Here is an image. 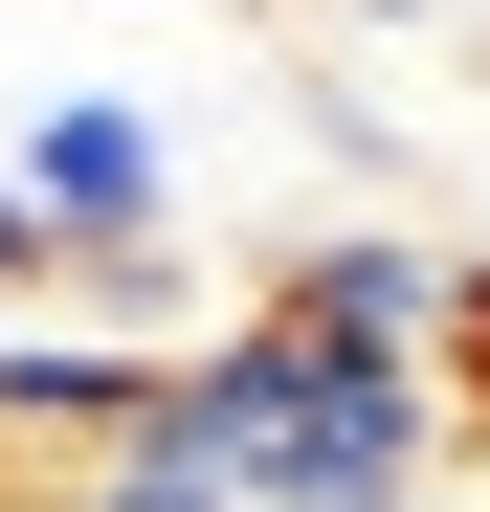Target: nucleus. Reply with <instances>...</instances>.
Listing matches in <instances>:
<instances>
[{"label":"nucleus","mask_w":490,"mask_h":512,"mask_svg":"<svg viewBox=\"0 0 490 512\" xmlns=\"http://www.w3.org/2000/svg\"><path fill=\"white\" fill-rule=\"evenodd\" d=\"M0 201L45 223V268L179 245V112H156V90H45L23 134H0Z\"/></svg>","instance_id":"obj_1"},{"label":"nucleus","mask_w":490,"mask_h":512,"mask_svg":"<svg viewBox=\"0 0 490 512\" xmlns=\"http://www.w3.org/2000/svg\"><path fill=\"white\" fill-rule=\"evenodd\" d=\"M468 290H490V268H468L446 223H312V245H290L245 312H290V334H335V357H424V379H446Z\"/></svg>","instance_id":"obj_2"},{"label":"nucleus","mask_w":490,"mask_h":512,"mask_svg":"<svg viewBox=\"0 0 490 512\" xmlns=\"http://www.w3.org/2000/svg\"><path fill=\"white\" fill-rule=\"evenodd\" d=\"M45 290H67V268H45V223L0 201V312H45Z\"/></svg>","instance_id":"obj_3"},{"label":"nucleus","mask_w":490,"mask_h":512,"mask_svg":"<svg viewBox=\"0 0 490 512\" xmlns=\"http://www.w3.org/2000/svg\"><path fill=\"white\" fill-rule=\"evenodd\" d=\"M357 23H468V0H357Z\"/></svg>","instance_id":"obj_4"},{"label":"nucleus","mask_w":490,"mask_h":512,"mask_svg":"<svg viewBox=\"0 0 490 512\" xmlns=\"http://www.w3.org/2000/svg\"><path fill=\"white\" fill-rule=\"evenodd\" d=\"M0 334H23V312H0Z\"/></svg>","instance_id":"obj_5"}]
</instances>
